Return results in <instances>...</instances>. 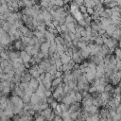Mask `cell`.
Masks as SVG:
<instances>
[{"label":"cell","mask_w":121,"mask_h":121,"mask_svg":"<svg viewBox=\"0 0 121 121\" xmlns=\"http://www.w3.org/2000/svg\"><path fill=\"white\" fill-rule=\"evenodd\" d=\"M32 49H33V45H26V46L24 47V51H25L26 54L30 55V56H31Z\"/></svg>","instance_id":"obj_30"},{"label":"cell","mask_w":121,"mask_h":121,"mask_svg":"<svg viewBox=\"0 0 121 121\" xmlns=\"http://www.w3.org/2000/svg\"><path fill=\"white\" fill-rule=\"evenodd\" d=\"M41 101V99L38 97V95L35 94V92L32 94V95H31V97H30V103L32 104V105H35V104H37V103H39Z\"/></svg>","instance_id":"obj_18"},{"label":"cell","mask_w":121,"mask_h":121,"mask_svg":"<svg viewBox=\"0 0 121 121\" xmlns=\"http://www.w3.org/2000/svg\"><path fill=\"white\" fill-rule=\"evenodd\" d=\"M54 42L56 43V44H57V45H64V44H65L64 40H63V38H62L60 35L56 36V38H55V41H54Z\"/></svg>","instance_id":"obj_21"},{"label":"cell","mask_w":121,"mask_h":121,"mask_svg":"<svg viewBox=\"0 0 121 121\" xmlns=\"http://www.w3.org/2000/svg\"><path fill=\"white\" fill-rule=\"evenodd\" d=\"M118 46H119V48L121 49V40H119V42H118Z\"/></svg>","instance_id":"obj_45"},{"label":"cell","mask_w":121,"mask_h":121,"mask_svg":"<svg viewBox=\"0 0 121 121\" xmlns=\"http://www.w3.org/2000/svg\"><path fill=\"white\" fill-rule=\"evenodd\" d=\"M114 53H115V58H117V59H119V60H121V49L119 48V47H117V48H115L114 49Z\"/></svg>","instance_id":"obj_32"},{"label":"cell","mask_w":121,"mask_h":121,"mask_svg":"<svg viewBox=\"0 0 121 121\" xmlns=\"http://www.w3.org/2000/svg\"><path fill=\"white\" fill-rule=\"evenodd\" d=\"M57 71H58V69L56 68V66H55V65H51V66H50V68L48 69L47 73H48V74H50L51 76H53V77L55 78V75H56Z\"/></svg>","instance_id":"obj_27"},{"label":"cell","mask_w":121,"mask_h":121,"mask_svg":"<svg viewBox=\"0 0 121 121\" xmlns=\"http://www.w3.org/2000/svg\"><path fill=\"white\" fill-rule=\"evenodd\" d=\"M8 100H9V99H8L7 95H2V96H0V105H3V104H5V103H7Z\"/></svg>","instance_id":"obj_34"},{"label":"cell","mask_w":121,"mask_h":121,"mask_svg":"<svg viewBox=\"0 0 121 121\" xmlns=\"http://www.w3.org/2000/svg\"><path fill=\"white\" fill-rule=\"evenodd\" d=\"M84 6L88 9V8H92V9H94L95 7V1H93V0H87V1H84Z\"/></svg>","instance_id":"obj_25"},{"label":"cell","mask_w":121,"mask_h":121,"mask_svg":"<svg viewBox=\"0 0 121 121\" xmlns=\"http://www.w3.org/2000/svg\"><path fill=\"white\" fill-rule=\"evenodd\" d=\"M95 88H96V93H97L98 95L104 93V88H105V86H103V85H98V86H96Z\"/></svg>","instance_id":"obj_33"},{"label":"cell","mask_w":121,"mask_h":121,"mask_svg":"<svg viewBox=\"0 0 121 121\" xmlns=\"http://www.w3.org/2000/svg\"><path fill=\"white\" fill-rule=\"evenodd\" d=\"M38 91H41V92H43V93H44L45 91H46V89H45V87L43 86V83H41V84H39V87H38V89H37Z\"/></svg>","instance_id":"obj_37"},{"label":"cell","mask_w":121,"mask_h":121,"mask_svg":"<svg viewBox=\"0 0 121 121\" xmlns=\"http://www.w3.org/2000/svg\"><path fill=\"white\" fill-rule=\"evenodd\" d=\"M95 43L96 44V45H98V46H102L103 44H104V42H103V39H102V37L101 36H97L95 39Z\"/></svg>","instance_id":"obj_26"},{"label":"cell","mask_w":121,"mask_h":121,"mask_svg":"<svg viewBox=\"0 0 121 121\" xmlns=\"http://www.w3.org/2000/svg\"><path fill=\"white\" fill-rule=\"evenodd\" d=\"M119 17L121 18V9H120V11H119Z\"/></svg>","instance_id":"obj_48"},{"label":"cell","mask_w":121,"mask_h":121,"mask_svg":"<svg viewBox=\"0 0 121 121\" xmlns=\"http://www.w3.org/2000/svg\"><path fill=\"white\" fill-rule=\"evenodd\" d=\"M52 92L50 91V90H46L45 92H44V96L46 97V98H48V97H51L52 96Z\"/></svg>","instance_id":"obj_39"},{"label":"cell","mask_w":121,"mask_h":121,"mask_svg":"<svg viewBox=\"0 0 121 121\" xmlns=\"http://www.w3.org/2000/svg\"><path fill=\"white\" fill-rule=\"evenodd\" d=\"M28 84H29V87L33 91H36L38 89V87H39V81L37 80V78H31L30 81L28 82Z\"/></svg>","instance_id":"obj_7"},{"label":"cell","mask_w":121,"mask_h":121,"mask_svg":"<svg viewBox=\"0 0 121 121\" xmlns=\"http://www.w3.org/2000/svg\"><path fill=\"white\" fill-rule=\"evenodd\" d=\"M34 121H45V118L40 114L39 116H37L36 118H34Z\"/></svg>","instance_id":"obj_43"},{"label":"cell","mask_w":121,"mask_h":121,"mask_svg":"<svg viewBox=\"0 0 121 121\" xmlns=\"http://www.w3.org/2000/svg\"><path fill=\"white\" fill-rule=\"evenodd\" d=\"M99 121H106V119H105V118H101V117H100V118H99Z\"/></svg>","instance_id":"obj_46"},{"label":"cell","mask_w":121,"mask_h":121,"mask_svg":"<svg viewBox=\"0 0 121 121\" xmlns=\"http://www.w3.org/2000/svg\"><path fill=\"white\" fill-rule=\"evenodd\" d=\"M99 116L101 118H105V119L110 117L109 116V109H102V110H100L99 111Z\"/></svg>","instance_id":"obj_19"},{"label":"cell","mask_w":121,"mask_h":121,"mask_svg":"<svg viewBox=\"0 0 121 121\" xmlns=\"http://www.w3.org/2000/svg\"><path fill=\"white\" fill-rule=\"evenodd\" d=\"M99 118H100L99 113L98 114H93V115H91V120L92 121H99Z\"/></svg>","instance_id":"obj_36"},{"label":"cell","mask_w":121,"mask_h":121,"mask_svg":"<svg viewBox=\"0 0 121 121\" xmlns=\"http://www.w3.org/2000/svg\"><path fill=\"white\" fill-rule=\"evenodd\" d=\"M56 50H57V44L55 42H51L50 43V47H49V50H48V55L49 57H51L54 53H56Z\"/></svg>","instance_id":"obj_14"},{"label":"cell","mask_w":121,"mask_h":121,"mask_svg":"<svg viewBox=\"0 0 121 121\" xmlns=\"http://www.w3.org/2000/svg\"><path fill=\"white\" fill-rule=\"evenodd\" d=\"M77 24H67L66 26H67V30L68 32L70 33H75L76 32V27H77Z\"/></svg>","instance_id":"obj_23"},{"label":"cell","mask_w":121,"mask_h":121,"mask_svg":"<svg viewBox=\"0 0 121 121\" xmlns=\"http://www.w3.org/2000/svg\"><path fill=\"white\" fill-rule=\"evenodd\" d=\"M120 116H121V113H120Z\"/></svg>","instance_id":"obj_51"},{"label":"cell","mask_w":121,"mask_h":121,"mask_svg":"<svg viewBox=\"0 0 121 121\" xmlns=\"http://www.w3.org/2000/svg\"><path fill=\"white\" fill-rule=\"evenodd\" d=\"M9 53V60H14L18 58H20V51H16V50H13V51H7Z\"/></svg>","instance_id":"obj_6"},{"label":"cell","mask_w":121,"mask_h":121,"mask_svg":"<svg viewBox=\"0 0 121 121\" xmlns=\"http://www.w3.org/2000/svg\"><path fill=\"white\" fill-rule=\"evenodd\" d=\"M106 121H112V118H111V117H108V118L106 119Z\"/></svg>","instance_id":"obj_47"},{"label":"cell","mask_w":121,"mask_h":121,"mask_svg":"<svg viewBox=\"0 0 121 121\" xmlns=\"http://www.w3.org/2000/svg\"><path fill=\"white\" fill-rule=\"evenodd\" d=\"M60 83H62V78H54L53 80H52V88L53 89H55V88H57Z\"/></svg>","instance_id":"obj_22"},{"label":"cell","mask_w":121,"mask_h":121,"mask_svg":"<svg viewBox=\"0 0 121 121\" xmlns=\"http://www.w3.org/2000/svg\"><path fill=\"white\" fill-rule=\"evenodd\" d=\"M115 114H116L115 110H111V109H109V116H110L111 118H112Z\"/></svg>","instance_id":"obj_40"},{"label":"cell","mask_w":121,"mask_h":121,"mask_svg":"<svg viewBox=\"0 0 121 121\" xmlns=\"http://www.w3.org/2000/svg\"><path fill=\"white\" fill-rule=\"evenodd\" d=\"M119 40H121V35H120V38H119Z\"/></svg>","instance_id":"obj_49"},{"label":"cell","mask_w":121,"mask_h":121,"mask_svg":"<svg viewBox=\"0 0 121 121\" xmlns=\"http://www.w3.org/2000/svg\"><path fill=\"white\" fill-rule=\"evenodd\" d=\"M30 97L31 96H29V95H24L23 96H22V100H23V102H24V104H26V103H30Z\"/></svg>","instance_id":"obj_31"},{"label":"cell","mask_w":121,"mask_h":121,"mask_svg":"<svg viewBox=\"0 0 121 121\" xmlns=\"http://www.w3.org/2000/svg\"><path fill=\"white\" fill-rule=\"evenodd\" d=\"M104 92H106V93H110V94L112 95V92H113V86H112L111 83H108V84L105 86V88H104Z\"/></svg>","instance_id":"obj_28"},{"label":"cell","mask_w":121,"mask_h":121,"mask_svg":"<svg viewBox=\"0 0 121 121\" xmlns=\"http://www.w3.org/2000/svg\"><path fill=\"white\" fill-rule=\"evenodd\" d=\"M60 61H61L62 65H63V64H67V63L71 60V57L68 56L66 53H63L62 55L60 56Z\"/></svg>","instance_id":"obj_9"},{"label":"cell","mask_w":121,"mask_h":121,"mask_svg":"<svg viewBox=\"0 0 121 121\" xmlns=\"http://www.w3.org/2000/svg\"><path fill=\"white\" fill-rule=\"evenodd\" d=\"M0 111H2V110H1V107H0Z\"/></svg>","instance_id":"obj_50"},{"label":"cell","mask_w":121,"mask_h":121,"mask_svg":"<svg viewBox=\"0 0 121 121\" xmlns=\"http://www.w3.org/2000/svg\"><path fill=\"white\" fill-rule=\"evenodd\" d=\"M57 106H58V102H57L56 100H54L52 103H50V104H49V107H50L52 110H55Z\"/></svg>","instance_id":"obj_38"},{"label":"cell","mask_w":121,"mask_h":121,"mask_svg":"<svg viewBox=\"0 0 121 121\" xmlns=\"http://www.w3.org/2000/svg\"><path fill=\"white\" fill-rule=\"evenodd\" d=\"M75 98H76V102L80 103V102L82 101V99H83L81 93H80V92H76V93H75Z\"/></svg>","instance_id":"obj_29"},{"label":"cell","mask_w":121,"mask_h":121,"mask_svg":"<svg viewBox=\"0 0 121 121\" xmlns=\"http://www.w3.org/2000/svg\"><path fill=\"white\" fill-rule=\"evenodd\" d=\"M12 43V41H11V39H10V37L9 36V34L6 32V33H4L3 35H2V37H1V40H0V44L3 46V47H7V46H9V45H10V43Z\"/></svg>","instance_id":"obj_1"},{"label":"cell","mask_w":121,"mask_h":121,"mask_svg":"<svg viewBox=\"0 0 121 121\" xmlns=\"http://www.w3.org/2000/svg\"><path fill=\"white\" fill-rule=\"evenodd\" d=\"M20 58L22 59L23 63H26V62H29L32 57H31L30 55L26 54V53L24 50H22V51H20Z\"/></svg>","instance_id":"obj_4"},{"label":"cell","mask_w":121,"mask_h":121,"mask_svg":"<svg viewBox=\"0 0 121 121\" xmlns=\"http://www.w3.org/2000/svg\"><path fill=\"white\" fill-rule=\"evenodd\" d=\"M12 46H13V48H14V50H16V51H22V50H24V44L22 43V42H21V40H17V41H14L13 42V43H12Z\"/></svg>","instance_id":"obj_5"},{"label":"cell","mask_w":121,"mask_h":121,"mask_svg":"<svg viewBox=\"0 0 121 121\" xmlns=\"http://www.w3.org/2000/svg\"><path fill=\"white\" fill-rule=\"evenodd\" d=\"M120 35H121V29H119V28L116 26V28H115V30H114V32L112 33V35L111 37H112V39H114V40H119Z\"/></svg>","instance_id":"obj_20"},{"label":"cell","mask_w":121,"mask_h":121,"mask_svg":"<svg viewBox=\"0 0 121 121\" xmlns=\"http://www.w3.org/2000/svg\"><path fill=\"white\" fill-rule=\"evenodd\" d=\"M42 11H43V22L44 23H46V22H52L51 14L46 9H42Z\"/></svg>","instance_id":"obj_10"},{"label":"cell","mask_w":121,"mask_h":121,"mask_svg":"<svg viewBox=\"0 0 121 121\" xmlns=\"http://www.w3.org/2000/svg\"><path fill=\"white\" fill-rule=\"evenodd\" d=\"M112 121H119V120H121L120 114H119V113H116V114L112 118Z\"/></svg>","instance_id":"obj_41"},{"label":"cell","mask_w":121,"mask_h":121,"mask_svg":"<svg viewBox=\"0 0 121 121\" xmlns=\"http://www.w3.org/2000/svg\"><path fill=\"white\" fill-rule=\"evenodd\" d=\"M82 104V108H86V107H92L93 106V97L91 98H83L81 101Z\"/></svg>","instance_id":"obj_8"},{"label":"cell","mask_w":121,"mask_h":121,"mask_svg":"<svg viewBox=\"0 0 121 121\" xmlns=\"http://www.w3.org/2000/svg\"><path fill=\"white\" fill-rule=\"evenodd\" d=\"M49 47H50V43L45 41L44 43H43L40 46V52H42L43 54H47L48 53V50H49Z\"/></svg>","instance_id":"obj_3"},{"label":"cell","mask_w":121,"mask_h":121,"mask_svg":"<svg viewBox=\"0 0 121 121\" xmlns=\"http://www.w3.org/2000/svg\"><path fill=\"white\" fill-rule=\"evenodd\" d=\"M84 75H85V78H86L88 82H93L95 78V74H94V73L89 72V73H85Z\"/></svg>","instance_id":"obj_17"},{"label":"cell","mask_w":121,"mask_h":121,"mask_svg":"<svg viewBox=\"0 0 121 121\" xmlns=\"http://www.w3.org/2000/svg\"><path fill=\"white\" fill-rule=\"evenodd\" d=\"M55 115H56V114H55V112H51V114L46 118V120H47V121H53V119H54Z\"/></svg>","instance_id":"obj_42"},{"label":"cell","mask_w":121,"mask_h":121,"mask_svg":"<svg viewBox=\"0 0 121 121\" xmlns=\"http://www.w3.org/2000/svg\"><path fill=\"white\" fill-rule=\"evenodd\" d=\"M43 36H44L45 41H47V42H49V43L54 42V41H55V38H56V36H55V35H53V34L49 33L48 31H45V32H44V34H43Z\"/></svg>","instance_id":"obj_13"},{"label":"cell","mask_w":121,"mask_h":121,"mask_svg":"<svg viewBox=\"0 0 121 121\" xmlns=\"http://www.w3.org/2000/svg\"><path fill=\"white\" fill-rule=\"evenodd\" d=\"M51 112H52V109L50 108V107H48V108H46L45 110H43V111H42L41 112H40V114L42 115V116H43L45 119L51 114Z\"/></svg>","instance_id":"obj_16"},{"label":"cell","mask_w":121,"mask_h":121,"mask_svg":"<svg viewBox=\"0 0 121 121\" xmlns=\"http://www.w3.org/2000/svg\"><path fill=\"white\" fill-rule=\"evenodd\" d=\"M77 81H78V83H82V84H87V83H89V82L87 81V79H86L84 74L80 75V76L78 77V78L77 79Z\"/></svg>","instance_id":"obj_24"},{"label":"cell","mask_w":121,"mask_h":121,"mask_svg":"<svg viewBox=\"0 0 121 121\" xmlns=\"http://www.w3.org/2000/svg\"><path fill=\"white\" fill-rule=\"evenodd\" d=\"M61 103H63V104H65V105H67V106H70L71 104H73V103H76L68 95H65V96L62 98V100H61Z\"/></svg>","instance_id":"obj_11"},{"label":"cell","mask_w":121,"mask_h":121,"mask_svg":"<svg viewBox=\"0 0 121 121\" xmlns=\"http://www.w3.org/2000/svg\"><path fill=\"white\" fill-rule=\"evenodd\" d=\"M78 111H82L81 108H80V104L78 102L73 103V104H71L69 106V110H68L69 113H72V112H78Z\"/></svg>","instance_id":"obj_2"},{"label":"cell","mask_w":121,"mask_h":121,"mask_svg":"<svg viewBox=\"0 0 121 121\" xmlns=\"http://www.w3.org/2000/svg\"><path fill=\"white\" fill-rule=\"evenodd\" d=\"M115 28H116V26H112V25H110L108 27H107V29L105 30V32H106V35L108 36V37H110V36H112V33L114 32V30H115Z\"/></svg>","instance_id":"obj_15"},{"label":"cell","mask_w":121,"mask_h":121,"mask_svg":"<svg viewBox=\"0 0 121 121\" xmlns=\"http://www.w3.org/2000/svg\"><path fill=\"white\" fill-rule=\"evenodd\" d=\"M115 112H116V113H121V103L117 106V108H116V110H115Z\"/></svg>","instance_id":"obj_44"},{"label":"cell","mask_w":121,"mask_h":121,"mask_svg":"<svg viewBox=\"0 0 121 121\" xmlns=\"http://www.w3.org/2000/svg\"><path fill=\"white\" fill-rule=\"evenodd\" d=\"M64 24H65V25H67V24H77V20L74 18V16H73L72 14H68V15L65 17Z\"/></svg>","instance_id":"obj_12"},{"label":"cell","mask_w":121,"mask_h":121,"mask_svg":"<svg viewBox=\"0 0 121 121\" xmlns=\"http://www.w3.org/2000/svg\"><path fill=\"white\" fill-rule=\"evenodd\" d=\"M60 108H61L62 112H68V110H69V106H67V105H65V104H63V103H60Z\"/></svg>","instance_id":"obj_35"}]
</instances>
